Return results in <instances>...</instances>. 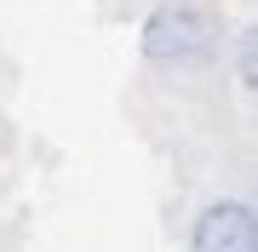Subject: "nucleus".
Here are the masks:
<instances>
[{
    "label": "nucleus",
    "instance_id": "obj_2",
    "mask_svg": "<svg viewBox=\"0 0 258 252\" xmlns=\"http://www.w3.org/2000/svg\"><path fill=\"white\" fill-rule=\"evenodd\" d=\"M189 252H258V212L252 201L224 195L207 201L189 224Z\"/></svg>",
    "mask_w": 258,
    "mask_h": 252
},
{
    "label": "nucleus",
    "instance_id": "obj_1",
    "mask_svg": "<svg viewBox=\"0 0 258 252\" xmlns=\"http://www.w3.org/2000/svg\"><path fill=\"white\" fill-rule=\"evenodd\" d=\"M138 52L149 69H166V75H195L212 57L224 52V23L212 18L207 6H189V0H166L155 6L138 29Z\"/></svg>",
    "mask_w": 258,
    "mask_h": 252
},
{
    "label": "nucleus",
    "instance_id": "obj_3",
    "mask_svg": "<svg viewBox=\"0 0 258 252\" xmlns=\"http://www.w3.org/2000/svg\"><path fill=\"white\" fill-rule=\"evenodd\" d=\"M235 69H241V86L252 92V86H258V52H252V35L235 40Z\"/></svg>",
    "mask_w": 258,
    "mask_h": 252
}]
</instances>
